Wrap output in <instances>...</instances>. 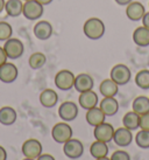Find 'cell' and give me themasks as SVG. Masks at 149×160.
Returning <instances> with one entry per match:
<instances>
[{
	"label": "cell",
	"mask_w": 149,
	"mask_h": 160,
	"mask_svg": "<svg viewBox=\"0 0 149 160\" xmlns=\"http://www.w3.org/2000/svg\"><path fill=\"white\" fill-rule=\"evenodd\" d=\"M93 87H94V81H93V77L91 75L82 72L74 77V88L79 93L89 91V90H93Z\"/></svg>",
	"instance_id": "cell-13"
},
{
	"label": "cell",
	"mask_w": 149,
	"mask_h": 160,
	"mask_svg": "<svg viewBox=\"0 0 149 160\" xmlns=\"http://www.w3.org/2000/svg\"><path fill=\"white\" fill-rule=\"evenodd\" d=\"M37 2H40L41 5H43V6H47V5H50L53 2L54 0H36Z\"/></svg>",
	"instance_id": "cell-38"
},
{
	"label": "cell",
	"mask_w": 149,
	"mask_h": 160,
	"mask_svg": "<svg viewBox=\"0 0 149 160\" xmlns=\"http://www.w3.org/2000/svg\"><path fill=\"white\" fill-rule=\"evenodd\" d=\"M132 109H133V111L140 116L149 112V97L137 96L132 103Z\"/></svg>",
	"instance_id": "cell-25"
},
{
	"label": "cell",
	"mask_w": 149,
	"mask_h": 160,
	"mask_svg": "<svg viewBox=\"0 0 149 160\" xmlns=\"http://www.w3.org/2000/svg\"><path fill=\"white\" fill-rule=\"evenodd\" d=\"M36 160H55V158H54L51 154H48V153H47V154H41Z\"/></svg>",
	"instance_id": "cell-35"
},
{
	"label": "cell",
	"mask_w": 149,
	"mask_h": 160,
	"mask_svg": "<svg viewBox=\"0 0 149 160\" xmlns=\"http://www.w3.org/2000/svg\"><path fill=\"white\" fill-rule=\"evenodd\" d=\"M4 49L7 58L11 60H18L23 55L25 46H23L21 40L15 39V38H11L7 41H5Z\"/></svg>",
	"instance_id": "cell-6"
},
{
	"label": "cell",
	"mask_w": 149,
	"mask_h": 160,
	"mask_svg": "<svg viewBox=\"0 0 149 160\" xmlns=\"http://www.w3.org/2000/svg\"><path fill=\"white\" fill-rule=\"evenodd\" d=\"M111 160H131V156L126 151L119 150L113 152V154L111 156Z\"/></svg>",
	"instance_id": "cell-31"
},
{
	"label": "cell",
	"mask_w": 149,
	"mask_h": 160,
	"mask_svg": "<svg viewBox=\"0 0 149 160\" xmlns=\"http://www.w3.org/2000/svg\"><path fill=\"white\" fill-rule=\"evenodd\" d=\"M53 26L51 23L47 21V20H41V21H37L36 25L33 28V33L35 35L36 39H39L41 41H46L50 39L51 35H53Z\"/></svg>",
	"instance_id": "cell-11"
},
{
	"label": "cell",
	"mask_w": 149,
	"mask_h": 160,
	"mask_svg": "<svg viewBox=\"0 0 149 160\" xmlns=\"http://www.w3.org/2000/svg\"><path fill=\"white\" fill-rule=\"evenodd\" d=\"M58 116L63 122H72L78 116V107L74 102L65 101L58 108Z\"/></svg>",
	"instance_id": "cell-8"
},
{
	"label": "cell",
	"mask_w": 149,
	"mask_h": 160,
	"mask_svg": "<svg viewBox=\"0 0 149 160\" xmlns=\"http://www.w3.org/2000/svg\"><path fill=\"white\" fill-rule=\"evenodd\" d=\"M135 84L142 90H149V70L142 69L135 76Z\"/></svg>",
	"instance_id": "cell-28"
},
{
	"label": "cell",
	"mask_w": 149,
	"mask_h": 160,
	"mask_svg": "<svg viewBox=\"0 0 149 160\" xmlns=\"http://www.w3.org/2000/svg\"><path fill=\"white\" fill-rule=\"evenodd\" d=\"M7 60H8V58H7V55L5 53L4 47H0V67H1L4 63L7 62Z\"/></svg>",
	"instance_id": "cell-33"
},
{
	"label": "cell",
	"mask_w": 149,
	"mask_h": 160,
	"mask_svg": "<svg viewBox=\"0 0 149 160\" xmlns=\"http://www.w3.org/2000/svg\"><path fill=\"white\" fill-rule=\"evenodd\" d=\"M83 32L90 40H99L105 34V23L99 18H90L84 22Z\"/></svg>",
	"instance_id": "cell-1"
},
{
	"label": "cell",
	"mask_w": 149,
	"mask_h": 160,
	"mask_svg": "<svg viewBox=\"0 0 149 160\" xmlns=\"http://www.w3.org/2000/svg\"><path fill=\"white\" fill-rule=\"evenodd\" d=\"M110 78L113 80L117 84L120 85H126L131 81L132 78V72L131 69L126 66V64H115L110 72Z\"/></svg>",
	"instance_id": "cell-3"
},
{
	"label": "cell",
	"mask_w": 149,
	"mask_h": 160,
	"mask_svg": "<svg viewBox=\"0 0 149 160\" xmlns=\"http://www.w3.org/2000/svg\"><path fill=\"white\" fill-rule=\"evenodd\" d=\"M44 13V6L37 2L36 0H29L23 2V9H22V15L27 20H37Z\"/></svg>",
	"instance_id": "cell-4"
},
{
	"label": "cell",
	"mask_w": 149,
	"mask_h": 160,
	"mask_svg": "<svg viewBox=\"0 0 149 160\" xmlns=\"http://www.w3.org/2000/svg\"><path fill=\"white\" fill-rule=\"evenodd\" d=\"M21 150L26 158L37 159L42 154V144L37 139H28L22 144Z\"/></svg>",
	"instance_id": "cell-10"
},
{
	"label": "cell",
	"mask_w": 149,
	"mask_h": 160,
	"mask_svg": "<svg viewBox=\"0 0 149 160\" xmlns=\"http://www.w3.org/2000/svg\"><path fill=\"white\" fill-rule=\"evenodd\" d=\"M23 160H36V159H31V158H25Z\"/></svg>",
	"instance_id": "cell-41"
},
{
	"label": "cell",
	"mask_w": 149,
	"mask_h": 160,
	"mask_svg": "<svg viewBox=\"0 0 149 160\" xmlns=\"http://www.w3.org/2000/svg\"><path fill=\"white\" fill-rule=\"evenodd\" d=\"M133 41L137 47H148L149 46V29L145 26L137 27L133 32Z\"/></svg>",
	"instance_id": "cell-20"
},
{
	"label": "cell",
	"mask_w": 149,
	"mask_h": 160,
	"mask_svg": "<svg viewBox=\"0 0 149 160\" xmlns=\"http://www.w3.org/2000/svg\"><path fill=\"white\" fill-rule=\"evenodd\" d=\"M135 142L140 148L143 150L149 148V131L140 130L135 136Z\"/></svg>",
	"instance_id": "cell-29"
},
{
	"label": "cell",
	"mask_w": 149,
	"mask_h": 160,
	"mask_svg": "<svg viewBox=\"0 0 149 160\" xmlns=\"http://www.w3.org/2000/svg\"><path fill=\"white\" fill-rule=\"evenodd\" d=\"M18 75L19 70L14 63L6 62L0 67V81L2 83H13Z\"/></svg>",
	"instance_id": "cell-12"
},
{
	"label": "cell",
	"mask_w": 149,
	"mask_h": 160,
	"mask_svg": "<svg viewBox=\"0 0 149 160\" xmlns=\"http://www.w3.org/2000/svg\"><path fill=\"white\" fill-rule=\"evenodd\" d=\"M17 118H18V115H17V111L14 110V108L2 107L0 109V124L5 126L13 125L17 122Z\"/></svg>",
	"instance_id": "cell-23"
},
{
	"label": "cell",
	"mask_w": 149,
	"mask_h": 160,
	"mask_svg": "<svg viewBox=\"0 0 149 160\" xmlns=\"http://www.w3.org/2000/svg\"><path fill=\"white\" fill-rule=\"evenodd\" d=\"M141 21H142V26H145L146 28L149 29V12H146Z\"/></svg>",
	"instance_id": "cell-34"
},
{
	"label": "cell",
	"mask_w": 149,
	"mask_h": 160,
	"mask_svg": "<svg viewBox=\"0 0 149 160\" xmlns=\"http://www.w3.org/2000/svg\"><path fill=\"white\" fill-rule=\"evenodd\" d=\"M63 152L70 159H78L84 154V145L78 139L71 138L63 144Z\"/></svg>",
	"instance_id": "cell-7"
},
{
	"label": "cell",
	"mask_w": 149,
	"mask_h": 160,
	"mask_svg": "<svg viewBox=\"0 0 149 160\" xmlns=\"http://www.w3.org/2000/svg\"><path fill=\"white\" fill-rule=\"evenodd\" d=\"M99 108L106 117H112L119 111V102L114 97H104L99 103Z\"/></svg>",
	"instance_id": "cell-17"
},
{
	"label": "cell",
	"mask_w": 149,
	"mask_h": 160,
	"mask_svg": "<svg viewBox=\"0 0 149 160\" xmlns=\"http://www.w3.org/2000/svg\"><path fill=\"white\" fill-rule=\"evenodd\" d=\"M22 1H23V2H25V1H29V0H22Z\"/></svg>",
	"instance_id": "cell-42"
},
{
	"label": "cell",
	"mask_w": 149,
	"mask_h": 160,
	"mask_svg": "<svg viewBox=\"0 0 149 160\" xmlns=\"http://www.w3.org/2000/svg\"><path fill=\"white\" fill-rule=\"evenodd\" d=\"M58 102V95L53 89H44L40 93V103L41 105L47 109H51Z\"/></svg>",
	"instance_id": "cell-19"
},
{
	"label": "cell",
	"mask_w": 149,
	"mask_h": 160,
	"mask_svg": "<svg viewBox=\"0 0 149 160\" xmlns=\"http://www.w3.org/2000/svg\"><path fill=\"white\" fill-rule=\"evenodd\" d=\"M90 154H91L94 159H99V158L107 157V154H108V146H107V144L104 142L96 140V142H92L91 146H90Z\"/></svg>",
	"instance_id": "cell-26"
},
{
	"label": "cell",
	"mask_w": 149,
	"mask_h": 160,
	"mask_svg": "<svg viewBox=\"0 0 149 160\" xmlns=\"http://www.w3.org/2000/svg\"><path fill=\"white\" fill-rule=\"evenodd\" d=\"M78 103L84 110H90L98 105V95L93 90L80 92L78 97Z\"/></svg>",
	"instance_id": "cell-16"
},
{
	"label": "cell",
	"mask_w": 149,
	"mask_h": 160,
	"mask_svg": "<svg viewBox=\"0 0 149 160\" xmlns=\"http://www.w3.org/2000/svg\"><path fill=\"white\" fill-rule=\"evenodd\" d=\"M74 136L72 128L66 122H61L54 125L51 130V137L58 144H64L68 140H70Z\"/></svg>",
	"instance_id": "cell-2"
},
{
	"label": "cell",
	"mask_w": 149,
	"mask_h": 160,
	"mask_svg": "<svg viewBox=\"0 0 149 160\" xmlns=\"http://www.w3.org/2000/svg\"><path fill=\"white\" fill-rule=\"evenodd\" d=\"M113 142L115 145L119 147H127L129 146L133 142V134H132L131 130L126 129V128H119L114 131Z\"/></svg>",
	"instance_id": "cell-15"
},
{
	"label": "cell",
	"mask_w": 149,
	"mask_h": 160,
	"mask_svg": "<svg viewBox=\"0 0 149 160\" xmlns=\"http://www.w3.org/2000/svg\"><path fill=\"white\" fill-rule=\"evenodd\" d=\"M146 13L145 6L141 4L140 1H132L131 4L126 6V17L131 21H140L142 20L143 15Z\"/></svg>",
	"instance_id": "cell-14"
},
{
	"label": "cell",
	"mask_w": 149,
	"mask_h": 160,
	"mask_svg": "<svg viewBox=\"0 0 149 160\" xmlns=\"http://www.w3.org/2000/svg\"><path fill=\"white\" fill-rule=\"evenodd\" d=\"M105 118H106L105 113L101 111L100 108H97V107L88 110L86 115H85V119L88 122V124L90 126H92V128H96L99 124L104 123Z\"/></svg>",
	"instance_id": "cell-18"
},
{
	"label": "cell",
	"mask_w": 149,
	"mask_h": 160,
	"mask_svg": "<svg viewBox=\"0 0 149 160\" xmlns=\"http://www.w3.org/2000/svg\"><path fill=\"white\" fill-rule=\"evenodd\" d=\"M23 1L22 0H6L5 12L11 18H18L22 14Z\"/></svg>",
	"instance_id": "cell-22"
},
{
	"label": "cell",
	"mask_w": 149,
	"mask_h": 160,
	"mask_svg": "<svg viewBox=\"0 0 149 160\" xmlns=\"http://www.w3.org/2000/svg\"><path fill=\"white\" fill-rule=\"evenodd\" d=\"M119 6H127L128 4H131L133 0H114Z\"/></svg>",
	"instance_id": "cell-37"
},
{
	"label": "cell",
	"mask_w": 149,
	"mask_h": 160,
	"mask_svg": "<svg viewBox=\"0 0 149 160\" xmlns=\"http://www.w3.org/2000/svg\"><path fill=\"white\" fill-rule=\"evenodd\" d=\"M47 62V56L44 55L43 53H34L29 56V60H28V63H29V67L34 70H37V69H41Z\"/></svg>",
	"instance_id": "cell-27"
},
{
	"label": "cell",
	"mask_w": 149,
	"mask_h": 160,
	"mask_svg": "<svg viewBox=\"0 0 149 160\" xmlns=\"http://www.w3.org/2000/svg\"><path fill=\"white\" fill-rule=\"evenodd\" d=\"M74 72L68 69L60 70L55 76V85L57 89L62 91H69L74 88Z\"/></svg>",
	"instance_id": "cell-5"
},
{
	"label": "cell",
	"mask_w": 149,
	"mask_h": 160,
	"mask_svg": "<svg viewBox=\"0 0 149 160\" xmlns=\"http://www.w3.org/2000/svg\"><path fill=\"white\" fill-rule=\"evenodd\" d=\"M123 128L131 130V131L137 130L140 128V115H137L133 110L128 111L123 117Z\"/></svg>",
	"instance_id": "cell-24"
},
{
	"label": "cell",
	"mask_w": 149,
	"mask_h": 160,
	"mask_svg": "<svg viewBox=\"0 0 149 160\" xmlns=\"http://www.w3.org/2000/svg\"><path fill=\"white\" fill-rule=\"evenodd\" d=\"M5 2H6L5 0H0V14L5 11Z\"/></svg>",
	"instance_id": "cell-39"
},
{
	"label": "cell",
	"mask_w": 149,
	"mask_h": 160,
	"mask_svg": "<svg viewBox=\"0 0 149 160\" xmlns=\"http://www.w3.org/2000/svg\"><path fill=\"white\" fill-rule=\"evenodd\" d=\"M114 131H115V129L113 128V125L104 122V123H101L93 129V136L96 138V140L108 144L113 140Z\"/></svg>",
	"instance_id": "cell-9"
},
{
	"label": "cell",
	"mask_w": 149,
	"mask_h": 160,
	"mask_svg": "<svg viewBox=\"0 0 149 160\" xmlns=\"http://www.w3.org/2000/svg\"><path fill=\"white\" fill-rule=\"evenodd\" d=\"M140 129L149 131V112L140 116Z\"/></svg>",
	"instance_id": "cell-32"
},
{
	"label": "cell",
	"mask_w": 149,
	"mask_h": 160,
	"mask_svg": "<svg viewBox=\"0 0 149 160\" xmlns=\"http://www.w3.org/2000/svg\"><path fill=\"white\" fill-rule=\"evenodd\" d=\"M99 91L103 97H115L119 92V85L111 78H106L99 85Z\"/></svg>",
	"instance_id": "cell-21"
},
{
	"label": "cell",
	"mask_w": 149,
	"mask_h": 160,
	"mask_svg": "<svg viewBox=\"0 0 149 160\" xmlns=\"http://www.w3.org/2000/svg\"><path fill=\"white\" fill-rule=\"evenodd\" d=\"M7 159V152L2 146H0V160H6Z\"/></svg>",
	"instance_id": "cell-36"
},
{
	"label": "cell",
	"mask_w": 149,
	"mask_h": 160,
	"mask_svg": "<svg viewBox=\"0 0 149 160\" xmlns=\"http://www.w3.org/2000/svg\"><path fill=\"white\" fill-rule=\"evenodd\" d=\"M13 35V28L6 21H0V41H7Z\"/></svg>",
	"instance_id": "cell-30"
},
{
	"label": "cell",
	"mask_w": 149,
	"mask_h": 160,
	"mask_svg": "<svg viewBox=\"0 0 149 160\" xmlns=\"http://www.w3.org/2000/svg\"><path fill=\"white\" fill-rule=\"evenodd\" d=\"M96 160H111V158H107V157H104V158H99V159Z\"/></svg>",
	"instance_id": "cell-40"
}]
</instances>
